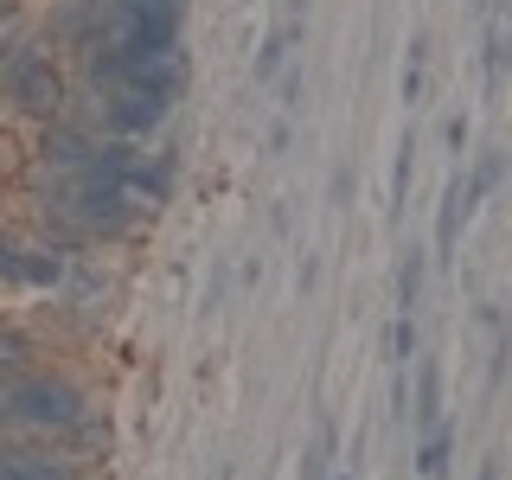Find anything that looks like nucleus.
Instances as JSON below:
<instances>
[{"instance_id":"1","label":"nucleus","mask_w":512,"mask_h":480,"mask_svg":"<svg viewBox=\"0 0 512 480\" xmlns=\"http://www.w3.org/2000/svg\"><path fill=\"white\" fill-rule=\"evenodd\" d=\"M71 71H64V58L52 52L45 39H32L20 58L0 71V109H7L13 122H52V116H64L71 109Z\"/></svg>"},{"instance_id":"2","label":"nucleus","mask_w":512,"mask_h":480,"mask_svg":"<svg viewBox=\"0 0 512 480\" xmlns=\"http://www.w3.org/2000/svg\"><path fill=\"white\" fill-rule=\"evenodd\" d=\"M77 103H84L90 128L109 141H154V135H167L173 109H180L167 96H141V90H103V96H77Z\"/></svg>"},{"instance_id":"3","label":"nucleus","mask_w":512,"mask_h":480,"mask_svg":"<svg viewBox=\"0 0 512 480\" xmlns=\"http://www.w3.org/2000/svg\"><path fill=\"white\" fill-rule=\"evenodd\" d=\"M90 148H96V128L84 116V103L71 96V109H64V116L32 128V173H52V180H64V173H77L90 160Z\"/></svg>"},{"instance_id":"4","label":"nucleus","mask_w":512,"mask_h":480,"mask_svg":"<svg viewBox=\"0 0 512 480\" xmlns=\"http://www.w3.org/2000/svg\"><path fill=\"white\" fill-rule=\"evenodd\" d=\"M0 480H103L96 461L64 455L58 442L20 436V442H0Z\"/></svg>"},{"instance_id":"5","label":"nucleus","mask_w":512,"mask_h":480,"mask_svg":"<svg viewBox=\"0 0 512 480\" xmlns=\"http://www.w3.org/2000/svg\"><path fill=\"white\" fill-rule=\"evenodd\" d=\"M173 186H180V154L173 148H160V154L141 148L135 167H128V199L141 205V218H154L160 205H173Z\"/></svg>"},{"instance_id":"6","label":"nucleus","mask_w":512,"mask_h":480,"mask_svg":"<svg viewBox=\"0 0 512 480\" xmlns=\"http://www.w3.org/2000/svg\"><path fill=\"white\" fill-rule=\"evenodd\" d=\"M480 205L468 199V186H448V199H442V212H436V263H455V250H461V231L474 224Z\"/></svg>"},{"instance_id":"7","label":"nucleus","mask_w":512,"mask_h":480,"mask_svg":"<svg viewBox=\"0 0 512 480\" xmlns=\"http://www.w3.org/2000/svg\"><path fill=\"white\" fill-rule=\"evenodd\" d=\"M416 410H404L410 423H416V436H423L429 423H442V365L436 359H423V352H416Z\"/></svg>"},{"instance_id":"8","label":"nucleus","mask_w":512,"mask_h":480,"mask_svg":"<svg viewBox=\"0 0 512 480\" xmlns=\"http://www.w3.org/2000/svg\"><path fill=\"white\" fill-rule=\"evenodd\" d=\"M295 39H301V0L288 7V20H276V32H269L263 52H256V84H269V77L282 71V64H288V45H295Z\"/></svg>"},{"instance_id":"9","label":"nucleus","mask_w":512,"mask_h":480,"mask_svg":"<svg viewBox=\"0 0 512 480\" xmlns=\"http://www.w3.org/2000/svg\"><path fill=\"white\" fill-rule=\"evenodd\" d=\"M448 455H455V429L429 423L423 436H416V474H423V480H448Z\"/></svg>"},{"instance_id":"10","label":"nucleus","mask_w":512,"mask_h":480,"mask_svg":"<svg viewBox=\"0 0 512 480\" xmlns=\"http://www.w3.org/2000/svg\"><path fill=\"white\" fill-rule=\"evenodd\" d=\"M487 20V32H480V84L500 90V71H506V32H500V7L480 13Z\"/></svg>"},{"instance_id":"11","label":"nucleus","mask_w":512,"mask_h":480,"mask_svg":"<svg viewBox=\"0 0 512 480\" xmlns=\"http://www.w3.org/2000/svg\"><path fill=\"white\" fill-rule=\"evenodd\" d=\"M423 282H429V256L410 244L404 263H397V314H416V308H423Z\"/></svg>"},{"instance_id":"12","label":"nucleus","mask_w":512,"mask_h":480,"mask_svg":"<svg viewBox=\"0 0 512 480\" xmlns=\"http://www.w3.org/2000/svg\"><path fill=\"white\" fill-rule=\"evenodd\" d=\"M32 359H39V333L20 327V320H0V378L32 365Z\"/></svg>"},{"instance_id":"13","label":"nucleus","mask_w":512,"mask_h":480,"mask_svg":"<svg viewBox=\"0 0 512 480\" xmlns=\"http://www.w3.org/2000/svg\"><path fill=\"white\" fill-rule=\"evenodd\" d=\"M500 180H506V154H500V148H480L474 173H468L461 186H468V199H474V205H487L493 192H500Z\"/></svg>"},{"instance_id":"14","label":"nucleus","mask_w":512,"mask_h":480,"mask_svg":"<svg viewBox=\"0 0 512 480\" xmlns=\"http://www.w3.org/2000/svg\"><path fill=\"white\" fill-rule=\"evenodd\" d=\"M384 352H391L397 372H410V359L423 352V327H416V314H397V320H391V333H384Z\"/></svg>"},{"instance_id":"15","label":"nucleus","mask_w":512,"mask_h":480,"mask_svg":"<svg viewBox=\"0 0 512 480\" xmlns=\"http://www.w3.org/2000/svg\"><path fill=\"white\" fill-rule=\"evenodd\" d=\"M423 71H429V32H416L404 58V103H423Z\"/></svg>"},{"instance_id":"16","label":"nucleus","mask_w":512,"mask_h":480,"mask_svg":"<svg viewBox=\"0 0 512 480\" xmlns=\"http://www.w3.org/2000/svg\"><path fill=\"white\" fill-rule=\"evenodd\" d=\"M32 39H39V32H32L26 20H20V26H0V71H7V64H13V58H20V52H26V45H32Z\"/></svg>"},{"instance_id":"17","label":"nucleus","mask_w":512,"mask_h":480,"mask_svg":"<svg viewBox=\"0 0 512 480\" xmlns=\"http://www.w3.org/2000/svg\"><path fill=\"white\" fill-rule=\"evenodd\" d=\"M410 154H416V148L404 141V148H397V167H391V199H397L391 212H404V192H410Z\"/></svg>"},{"instance_id":"18","label":"nucleus","mask_w":512,"mask_h":480,"mask_svg":"<svg viewBox=\"0 0 512 480\" xmlns=\"http://www.w3.org/2000/svg\"><path fill=\"white\" fill-rule=\"evenodd\" d=\"M442 141H448L455 154H468V141H474V122H468V116H448V122H442Z\"/></svg>"},{"instance_id":"19","label":"nucleus","mask_w":512,"mask_h":480,"mask_svg":"<svg viewBox=\"0 0 512 480\" xmlns=\"http://www.w3.org/2000/svg\"><path fill=\"white\" fill-rule=\"evenodd\" d=\"M288 141H295V128H288V116H282L276 128H269V148H276V154H288Z\"/></svg>"},{"instance_id":"20","label":"nucleus","mask_w":512,"mask_h":480,"mask_svg":"<svg viewBox=\"0 0 512 480\" xmlns=\"http://www.w3.org/2000/svg\"><path fill=\"white\" fill-rule=\"evenodd\" d=\"M26 20V7H20V0H0V26H20Z\"/></svg>"},{"instance_id":"21","label":"nucleus","mask_w":512,"mask_h":480,"mask_svg":"<svg viewBox=\"0 0 512 480\" xmlns=\"http://www.w3.org/2000/svg\"><path fill=\"white\" fill-rule=\"evenodd\" d=\"M474 480H500V455H480V474Z\"/></svg>"},{"instance_id":"22","label":"nucleus","mask_w":512,"mask_h":480,"mask_svg":"<svg viewBox=\"0 0 512 480\" xmlns=\"http://www.w3.org/2000/svg\"><path fill=\"white\" fill-rule=\"evenodd\" d=\"M474 7H480V13H487V7H500V0H474Z\"/></svg>"},{"instance_id":"23","label":"nucleus","mask_w":512,"mask_h":480,"mask_svg":"<svg viewBox=\"0 0 512 480\" xmlns=\"http://www.w3.org/2000/svg\"><path fill=\"white\" fill-rule=\"evenodd\" d=\"M340 480H346V474H340Z\"/></svg>"}]
</instances>
